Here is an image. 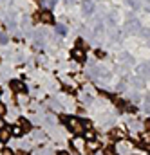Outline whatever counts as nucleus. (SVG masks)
<instances>
[{
	"label": "nucleus",
	"mask_w": 150,
	"mask_h": 155,
	"mask_svg": "<svg viewBox=\"0 0 150 155\" xmlns=\"http://www.w3.org/2000/svg\"><path fill=\"white\" fill-rule=\"evenodd\" d=\"M67 126H69V130H73L78 135L83 134V130H85V128H83V123H81L78 117H69V119H67Z\"/></svg>",
	"instance_id": "f257e3e1"
},
{
	"label": "nucleus",
	"mask_w": 150,
	"mask_h": 155,
	"mask_svg": "<svg viewBox=\"0 0 150 155\" xmlns=\"http://www.w3.org/2000/svg\"><path fill=\"white\" fill-rule=\"evenodd\" d=\"M71 144H73V148H74L76 152H83V150H85V141H83L81 137H74V139L71 141Z\"/></svg>",
	"instance_id": "f03ea898"
},
{
	"label": "nucleus",
	"mask_w": 150,
	"mask_h": 155,
	"mask_svg": "<svg viewBox=\"0 0 150 155\" xmlns=\"http://www.w3.org/2000/svg\"><path fill=\"white\" fill-rule=\"evenodd\" d=\"M40 20H42L43 24H53V22H54V16H53L51 11H42V13H40Z\"/></svg>",
	"instance_id": "7ed1b4c3"
},
{
	"label": "nucleus",
	"mask_w": 150,
	"mask_h": 155,
	"mask_svg": "<svg viewBox=\"0 0 150 155\" xmlns=\"http://www.w3.org/2000/svg\"><path fill=\"white\" fill-rule=\"evenodd\" d=\"M11 88L15 90V92H26V85L22 83V81H11Z\"/></svg>",
	"instance_id": "20e7f679"
},
{
	"label": "nucleus",
	"mask_w": 150,
	"mask_h": 155,
	"mask_svg": "<svg viewBox=\"0 0 150 155\" xmlns=\"http://www.w3.org/2000/svg\"><path fill=\"white\" fill-rule=\"evenodd\" d=\"M73 58L78 61H85V51L83 49H74L73 51Z\"/></svg>",
	"instance_id": "39448f33"
},
{
	"label": "nucleus",
	"mask_w": 150,
	"mask_h": 155,
	"mask_svg": "<svg viewBox=\"0 0 150 155\" xmlns=\"http://www.w3.org/2000/svg\"><path fill=\"white\" fill-rule=\"evenodd\" d=\"M109 137H111V139H114V141H121V139L125 137V134H123L121 130H111Z\"/></svg>",
	"instance_id": "423d86ee"
},
{
	"label": "nucleus",
	"mask_w": 150,
	"mask_h": 155,
	"mask_svg": "<svg viewBox=\"0 0 150 155\" xmlns=\"http://www.w3.org/2000/svg\"><path fill=\"white\" fill-rule=\"evenodd\" d=\"M98 141H94V139H89V143H85V148L89 150V152H96L98 150Z\"/></svg>",
	"instance_id": "0eeeda50"
},
{
	"label": "nucleus",
	"mask_w": 150,
	"mask_h": 155,
	"mask_svg": "<svg viewBox=\"0 0 150 155\" xmlns=\"http://www.w3.org/2000/svg\"><path fill=\"white\" fill-rule=\"evenodd\" d=\"M9 137H11V130L9 128H2L0 130V141H9Z\"/></svg>",
	"instance_id": "6e6552de"
},
{
	"label": "nucleus",
	"mask_w": 150,
	"mask_h": 155,
	"mask_svg": "<svg viewBox=\"0 0 150 155\" xmlns=\"http://www.w3.org/2000/svg\"><path fill=\"white\" fill-rule=\"evenodd\" d=\"M22 134H24V130H22V126H20V124L11 128V135H15V137H22Z\"/></svg>",
	"instance_id": "1a4fd4ad"
},
{
	"label": "nucleus",
	"mask_w": 150,
	"mask_h": 155,
	"mask_svg": "<svg viewBox=\"0 0 150 155\" xmlns=\"http://www.w3.org/2000/svg\"><path fill=\"white\" fill-rule=\"evenodd\" d=\"M20 126H22L24 132H29V130H31V123L26 121V119H20Z\"/></svg>",
	"instance_id": "9d476101"
},
{
	"label": "nucleus",
	"mask_w": 150,
	"mask_h": 155,
	"mask_svg": "<svg viewBox=\"0 0 150 155\" xmlns=\"http://www.w3.org/2000/svg\"><path fill=\"white\" fill-rule=\"evenodd\" d=\"M16 99H18V103H20V105H26V103H27V96H26L24 92H18Z\"/></svg>",
	"instance_id": "9b49d317"
},
{
	"label": "nucleus",
	"mask_w": 150,
	"mask_h": 155,
	"mask_svg": "<svg viewBox=\"0 0 150 155\" xmlns=\"http://www.w3.org/2000/svg\"><path fill=\"white\" fill-rule=\"evenodd\" d=\"M127 148H130V144H128V143H121V144H119V146H118V150H119V152H121V153H125V152H128V150H127Z\"/></svg>",
	"instance_id": "f8f14e48"
},
{
	"label": "nucleus",
	"mask_w": 150,
	"mask_h": 155,
	"mask_svg": "<svg viewBox=\"0 0 150 155\" xmlns=\"http://www.w3.org/2000/svg\"><path fill=\"white\" fill-rule=\"evenodd\" d=\"M141 139H143V143H145V144H150V130L147 132V134H143V137H141Z\"/></svg>",
	"instance_id": "ddd939ff"
},
{
	"label": "nucleus",
	"mask_w": 150,
	"mask_h": 155,
	"mask_svg": "<svg viewBox=\"0 0 150 155\" xmlns=\"http://www.w3.org/2000/svg\"><path fill=\"white\" fill-rule=\"evenodd\" d=\"M83 9H85L87 13H89V11L92 9V4H90V0H87V2H85V5H83Z\"/></svg>",
	"instance_id": "4468645a"
},
{
	"label": "nucleus",
	"mask_w": 150,
	"mask_h": 155,
	"mask_svg": "<svg viewBox=\"0 0 150 155\" xmlns=\"http://www.w3.org/2000/svg\"><path fill=\"white\" fill-rule=\"evenodd\" d=\"M81 123H83V128H85V130H90V128H92V123H90V121H81Z\"/></svg>",
	"instance_id": "2eb2a0df"
},
{
	"label": "nucleus",
	"mask_w": 150,
	"mask_h": 155,
	"mask_svg": "<svg viewBox=\"0 0 150 155\" xmlns=\"http://www.w3.org/2000/svg\"><path fill=\"white\" fill-rule=\"evenodd\" d=\"M105 155H116V152H114V148H111V146H109V148L105 150Z\"/></svg>",
	"instance_id": "dca6fc26"
},
{
	"label": "nucleus",
	"mask_w": 150,
	"mask_h": 155,
	"mask_svg": "<svg viewBox=\"0 0 150 155\" xmlns=\"http://www.w3.org/2000/svg\"><path fill=\"white\" fill-rule=\"evenodd\" d=\"M2 155H13V152L7 150V148H4V150H2Z\"/></svg>",
	"instance_id": "f3484780"
},
{
	"label": "nucleus",
	"mask_w": 150,
	"mask_h": 155,
	"mask_svg": "<svg viewBox=\"0 0 150 155\" xmlns=\"http://www.w3.org/2000/svg\"><path fill=\"white\" fill-rule=\"evenodd\" d=\"M7 41V36L5 35H0V43H5Z\"/></svg>",
	"instance_id": "a211bd4d"
},
{
	"label": "nucleus",
	"mask_w": 150,
	"mask_h": 155,
	"mask_svg": "<svg viewBox=\"0 0 150 155\" xmlns=\"http://www.w3.org/2000/svg\"><path fill=\"white\" fill-rule=\"evenodd\" d=\"M58 33L63 35V33H65V27H63V25H58Z\"/></svg>",
	"instance_id": "6ab92c4d"
},
{
	"label": "nucleus",
	"mask_w": 150,
	"mask_h": 155,
	"mask_svg": "<svg viewBox=\"0 0 150 155\" xmlns=\"http://www.w3.org/2000/svg\"><path fill=\"white\" fill-rule=\"evenodd\" d=\"M85 137H87V139H92V137H94V134H92V132H90V130H89V132H87V134H85Z\"/></svg>",
	"instance_id": "aec40b11"
},
{
	"label": "nucleus",
	"mask_w": 150,
	"mask_h": 155,
	"mask_svg": "<svg viewBox=\"0 0 150 155\" xmlns=\"http://www.w3.org/2000/svg\"><path fill=\"white\" fill-rule=\"evenodd\" d=\"M4 114H5V107L0 103V116H4Z\"/></svg>",
	"instance_id": "412c9836"
},
{
	"label": "nucleus",
	"mask_w": 150,
	"mask_h": 155,
	"mask_svg": "<svg viewBox=\"0 0 150 155\" xmlns=\"http://www.w3.org/2000/svg\"><path fill=\"white\" fill-rule=\"evenodd\" d=\"M145 126H147V130H150V117L145 121Z\"/></svg>",
	"instance_id": "4be33fe9"
},
{
	"label": "nucleus",
	"mask_w": 150,
	"mask_h": 155,
	"mask_svg": "<svg viewBox=\"0 0 150 155\" xmlns=\"http://www.w3.org/2000/svg\"><path fill=\"white\" fill-rule=\"evenodd\" d=\"M2 128H5V123H4V119H0V130Z\"/></svg>",
	"instance_id": "5701e85b"
},
{
	"label": "nucleus",
	"mask_w": 150,
	"mask_h": 155,
	"mask_svg": "<svg viewBox=\"0 0 150 155\" xmlns=\"http://www.w3.org/2000/svg\"><path fill=\"white\" fill-rule=\"evenodd\" d=\"M58 155H69V153H67V152H60Z\"/></svg>",
	"instance_id": "b1692460"
},
{
	"label": "nucleus",
	"mask_w": 150,
	"mask_h": 155,
	"mask_svg": "<svg viewBox=\"0 0 150 155\" xmlns=\"http://www.w3.org/2000/svg\"><path fill=\"white\" fill-rule=\"evenodd\" d=\"M2 143H4V141H0V150H4V148H2Z\"/></svg>",
	"instance_id": "393cba45"
},
{
	"label": "nucleus",
	"mask_w": 150,
	"mask_h": 155,
	"mask_svg": "<svg viewBox=\"0 0 150 155\" xmlns=\"http://www.w3.org/2000/svg\"><path fill=\"white\" fill-rule=\"evenodd\" d=\"M49 2H51V4H54V2H56V0H49Z\"/></svg>",
	"instance_id": "a878e982"
},
{
	"label": "nucleus",
	"mask_w": 150,
	"mask_h": 155,
	"mask_svg": "<svg viewBox=\"0 0 150 155\" xmlns=\"http://www.w3.org/2000/svg\"><path fill=\"white\" fill-rule=\"evenodd\" d=\"M0 94H2V90H0Z\"/></svg>",
	"instance_id": "bb28decb"
}]
</instances>
